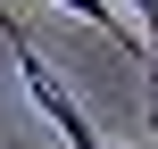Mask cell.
I'll return each mask as SVG.
<instances>
[{
    "label": "cell",
    "mask_w": 158,
    "mask_h": 149,
    "mask_svg": "<svg viewBox=\"0 0 158 149\" xmlns=\"http://www.w3.org/2000/svg\"><path fill=\"white\" fill-rule=\"evenodd\" d=\"M133 25H142V50H150V75H158V0H125Z\"/></svg>",
    "instance_id": "2"
},
{
    "label": "cell",
    "mask_w": 158,
    "mask_h": 149,
    "mask_svg": "<svg viewBox=\"0 0 158 149\" xmlns=\"http://www.w3.org/2000/svg\"><path fill=\"white\" fill-rule=\"evenodd\" d=\"M17 33H25V25H17V17H8V8H0V41H17Z\"/></svg>",
    "instance_id": "3"
},
{
    "label": "cell",
    "mask_w": 158,
    "mask_h": 149,
    "mask_svg": "<svg viewBox=\"0 0 158 149\" xmlns=\"http://www.w3.org/2000/svg\"><path fill=\"white\" fill-rule=\"evenodd\" d=\"M50 8H67V17H83V25H100V33H117V50H133V58H150V50H142V25H125V17H117V0H50Z\"/></svg>",
    "instance_id": "1"
},
{
    "label": "cell",
    "mask_w": 158,
    "mask_h": 149,
    "mask_svg": "<svg viewBox=\"0 0 158 149\" xmlns=\"http://www.w3.org/2000/svg\"><path fill=\"white\" fill-rule=\"evenodd\" d=\"M150 116H158V108H150Z\"/></svg>",
    "instance_id": "4"
}]
</instances>
